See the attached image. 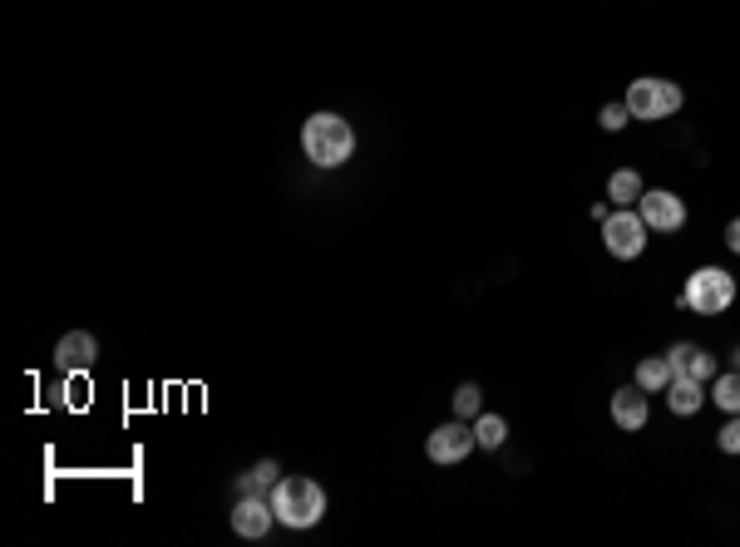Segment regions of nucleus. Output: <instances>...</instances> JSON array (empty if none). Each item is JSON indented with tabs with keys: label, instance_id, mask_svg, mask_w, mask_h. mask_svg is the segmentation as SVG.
Listing matches in <instances>:
<instances>
[{
	"label": "nucleus",
	"instance_id": "f8f14e48",
	"mask_svg": "<svg viewBox=\"0 0 740 547\" xmlns=\"http://www.w3.org/2000/svg\"><path fill=\"white\" fill-rule=\"evenodd\" d=\"M706 400V385L701 380H691V375H677V380L667 385V405H671V415H697Z\"/></svg>",
	"mask_w": 740,
	"mask_h": 547
},
{
	"label": "nucleus",
	"instance_id": "20e7f679",
	"mask_svg": "<svg viewBox=\"0 0 740 547\" xmlns=\"http://www.w3.org/2000/svg\"><path fill=\"white\" fill-rule=\"evenodd\" d=\"M681 84L677 79H657V74H642V79H632L628 84V99L622 105L632 109V119H642V123H657V119H671V113L681 109Z\"/></svg>",
	"mask_w": 740,
	"mask_h": 547
},
{
	"label": "nucleus",
	"instance_id": "4468645a",
	"mask_svg": "<svg viewBox=\"0 0 740 547\" xmlns=\"http://www.w3.org/2000/svg\"><path fill=\"white\" fill-rule=\"evenodd\" d=\"M671 380H677V370H671L667 356H647L642 365H637V385H642L647 395H667Z\"/></svg>",
	"mask_w": 740,
	"mask_h": 547
},
{
	"label": "nucleus",
	"instance_id": "1a4fd4ad",
	"mask_svg": "<svg viewBox=\"0 0 740 547\" xmlns=\"http://www.w3.org/2000/svg\"><path fill=\"white\" fill-rule=\"evenodd\" d=\"M95 360H99V340L89 336V330H70V336H60V346H55V365H60L65 375H85Z\"/></svg>",
	"mask_w": 740,
	"mask_h": 547
},
{
	"label": "nucleus",
	"instance_id": "6ab92c4d",
	"mask_svg": "<svg viewBox=\"0 0 740 547\" xmlns=\"http://www.w3.org/2000/svg\"><path fill=\"white\" fill-rule=\"evenodd\" d=\"M598 123H602L608 133H618V129H628V123H632V109H628V105H602Z\"/></svg>",
	"mask_w": 740,
	"mask_h": 547
},
{
	"label": "nucleus",
	"instance_id": "f257e3e1",
	"mask_svg": "<svg viewBox=\"0 0 740 547\" xmlns=\"http://www.w3.org/2000/svg\"><path fill=\"white\" fill-rule=\"evenodd\" d=\"M302 153L312 158L316 168H341L351 153H356V129L332 109L312 113V119L302 123Z\"/></svg>",
	"mask_w": 740,
	"mask_h": 547
},
{
	"label": "nucleus",
	"instance_id": "9b49d317",
	"mask_svg": "<svg viewBox=\"0 0 740 547\" xmlns=\"http://www.w3.org/2000/svg\"><path fill=\"white\" fill-rule=\"evenodd\" d=\"M647 415H652V409H647V390L642 385H622L618 395H612V425H622V429H642L647 425Z\"/></svg>",
	"mask_w": 740,
	"mask_h": 547
},
{
	"label": "nucleus",
	"instance_id": "aec40b11",
	"mask_svg": "<svg viewBox=\"0 0 740 547\" xmlns=\"http://www.w3.org/2000/svg\"><path fill=\"white\" fill-rule=\"evenodd\" d=\"M716 444H721V454H740V415L726 419V429L716 435Z\"/></svg>",
	"mask_w": 740,
	"mask_h": 547
},
{
	"label": "nucleus",
	"instance_id": "412c9836",
	"mask_svg": "<svg viewBox=\"0 0 740 547\" xmlns=\"http://www.w3.org/2000/svg\"><path fill=\"white\" fill-rule=\"evenodd\" d=\"M726 247H731V252L740 257V218H736L731 227H726Z\"/></svg>",
	"mask_w": 740,
	"mask_h": 547
},
{
	"label": "nucleus",
	"instance_id": "dca6fc26",
	"mask_svg": "<svg viewBox=\"0 0 740 547\" xmlns=\"http://www.w3.org/2000/svg\"><path fill=\"white\" fill-rule=\"evenodd\" d=\"M474 439H480V449H504V439H509L504 415H480V419H474Z\"/></svg>",
	"mask_w": 740,
	"mask_h": 547
},
{
	"label": "nucleus",
	"instance_id": "9d476101",
	"mask_svg": "<svg viewBox=\"0 0 740 547\" xmlns=\"http://www.w3.org/2000/svg\"><path fill=\"white\" fill-rule=\"evenodd\" d=\"M667 360H671V370H677V375H691V380H701V385H711L716 375H721V370H716V356H711V350H701L697 340H681V346H671Z\"/></svg>",
	"mask_w": 740,
	"mask_h": 547
},
{
	"label": "nucleus",
	"instance_id": "a211bd4d",
	"mask_svg": "<svg viewBox=\"0 0 740 547\" xmlns=\"http://www.w3.org/2000/svg\"><path fill=\"white\" fill-rule=\"evenodd\" d=\"M237 488H243V494H262V488H277V464H272V459H267V464H257V469L247 474Z\"/></svg>",
	"mask_w": 740,
	"mask_h": 547
},
{
	"label": "nucleus",
	"instance_id": "39448f33",
	"mask_svg": "<svg viewBox=\"0 0 740 547\" xmlns=\"http://www.w3.org/2000/svg\"><path fill=\"white\" fill-rule=\"evenodd\" d=\"M602 247H608L618 261H637L647 252V222L642 212L632 208H612L608 218H602Z\"/></svg>",
	"mask_w": 740,
	"mask_h": 547
},
{
	"label": "nucleus",
	"instance_id": "f03ea898",
	"mask_svg": "<svg viewBox=\"0 0 740 547\" xmlns=\"http://www.w3.org/2000/svg\"><path fill=\"white\" fill-rule=\"evenodd\" d=\"M272 513L287 528H316L326 518V488L316 478H277L272 488Z\"/></svg>",
	"mask_w": 740,
	"mask_h": 547
},
{
	"label": "nucleus",
	"instance_id": "2eb2a0df",
	"mask_svg": "<svg viewBox=\"0 0 740 547\" xmlns=\"http://www.w3.org/2000/svg\"><path fill=\"white\" fill-rule=\"evenodd\" d=\"M711 400L726 409V415H740V370H726L711 380Z\"/></svg>",
	"mask_w": 740,
	"mask_h": 547
},
{
	"label": "nucleus",
	"instance_id": "4be33fe9",
	"mask_svg": "<svg viewBox=\"0 0 740 547\" xmlns=\"http://www.w3.org/2000/svg\"><path fill=\"white\" fill-rule=\"evenodd\" d=\"M736 370H740V350H736Z\"/></svg>",
	"mask_w": 740,
	"mask_h": 547
},
{
	"label": "nucleus",
	"instance_id": "f3484780",
	"mask_svg": "<svg viewBox=\"0 0 740 547\" xmlns=\"http://www.w3.org/2000/svg\"><path fill=\"white\" fill-rule=\"evenodd\" d=\"M454 415H460V419H480L484 415V390H480V385H460V390H454Z\"/></svg>",
	"mask_w": 740,
	"mask_h": 547
},
{
	"label": "nucleus",
	"instance_id": "7ed1b4c3",
	"mask_svg": "<svg viewBox=\"0 0 740 547\" xmlns=\"http://www.w3.org/2000/svg\"><path fill=\"white\" fill-rule=\"evenodd\" d=\"M736 277L731 271H721V267H701V271H691L687 277V291L677 296L687 311H697V316H721V311H731V301H736Z\"/></svg>",
	"mask_w": 740,
	"mask_h": 547
},
{
	"label": "nucleus",
	"instance_id": "423d86ee",
	"mask_svg": "<svg viewBox=\"0 0 740 547\" xmlns=\"http://www.w3.org/2000/svg\"><path fill=\"white\" fill-rule=\"evenodd\" d=\"M474 449H480V439H474V419H460V415H454L450 425H440L425 444V454L435 464H464Z\"/></svg>",
	"mask_w": 740,
	"mask_h": 547
},
{
	"label": "nucleus",
	"instance_id": "0eeeda50",
	"mask_svg": "<svg viewBox=\"0 0 740 547\" xmlns=\"http://www.w3.org/2000/svg\"><path fill=\"white\" fill-rule=\"evenodd\" d=\"M637 212H642L647 232H677V227L687 222V202L667 188H647L642 198H637Z\"/></svg>",
	"mask_w": 740,
	"mask_h": 547
},
{
	"label": "nucleus",
	"instance_id": "6e6552de",
	"mask_svg": "<svg viewBox=\"0 0 740 547\" xmlns=\"http://www.w3.org/2000/svg\"><path fill=\"white\" fill-rule=\"evenodd\" d=\"M277 523V513H272V498L262 494H243L233 508V533L237 538H267V528Z\"/></svg>",
	"mask_w": 740,
	"mask_h": 547
},
{
	"label": "nucleus",
	"instance_id": "ddd939ff",
	"mask_svg": "<svg viewBox=\"0 0 740 547\" xmlns=\"http://www.w3.org/2000/svg\"><path fill=\"white\" fill-rule=\"evenodd\" d=\"M642 173H637V168H618V173L608 178V202L612 208H632L637 198H642Z\"/></svg>",
	"mask_w": 740,
	"mask_h": 547
}]
</instances>
